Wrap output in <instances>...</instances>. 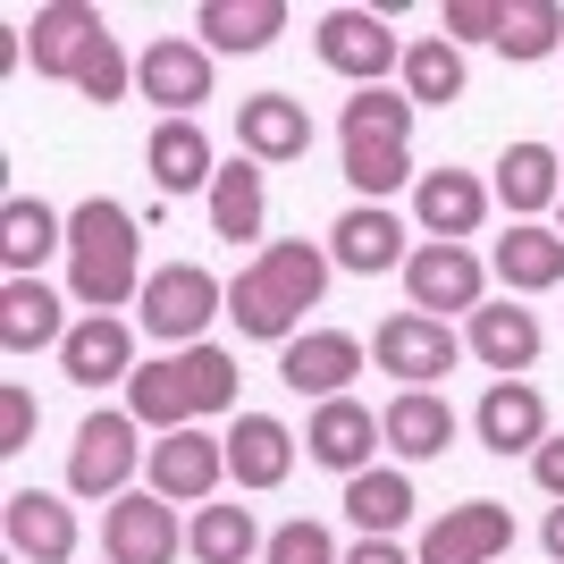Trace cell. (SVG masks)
<instances>
[{
	"label": "cell",
	"instance_id": "1",
	"mask_svg": "<svg viewBox=\"0 0 564 564\" xmlns=\"http://www.w3.org/2000/svg\"><path fill=\"white\" fill-rule=\"evenodd\" d=\"M329 245H312V236H279V245H261L228 286V321L236 337H261V346H295L304 337V312L329 295Z\"/></svg>",
	"mask_w": 564,
	"mask_h": 564
},
{
	"label": "cell",
	"instance_id": "2",
	"mask_svg": "<svg viewBox=\"0 0 564 564\" xmlns=\"http://www.w3.org/2000/svg\"><path fill=\"white\" fill-rule=\"evenodd\" d=\"M143 219L110 194H85L68 212V295L85 312H118V304H143Z\"/></svg>",
	"mask_w": 564,
	"mask_h": 564
},
{
	"label": "cell",
	"instance_id": "3",
	"mask_svg": "<svg viewBox=\"0 0 564 564\" xmlns=\"http://www.w3.org/2000/svg\"><path fill=\"white\" fill-rule=\"evenodd\" d=\"M236 354L228 346H177V354H161V362H143L135 379H127V413H135L143 430H212L219 413L236 404Z\"/></svg>",
	"mask_w": 564,
	"mask_h": 564
},
{
	"label": "cell",
	"instance_id": "4",
	"mask_svg": "<svg viewBox=\"0 0 564 564\" xmlns=\"http://www.w3.org/2000/svg\"><path fill=\"white\" fill-rule=\"evenodd\" d=\"M219 312H228V286H219L203 261H169V270H152V279H143L135 329L161 337V346L177 354V346H203V329H212Z\"/></svg>",
	"mask_w": 564,
	"mask_h": 564
},
{
	"label": "cell",
	"instance_id": "5",
	"mask_svg": "<svg viewBox=\"0 0 564 564\" xmlns=\"http://www.w3.org/2000/svg\"><path fill=\"white\" fill-rule=\"evenodd\" d=\"M143 464H152V447H143L135 413H85V422H76V447H68V497H101V506H118Z\"/></svg>",
	"mask_w": 564,
	"mask_h": 564
},
{
	"label": "cell",
	"instance_id": "6",
	"mask_svg": "<svg viewBox=\"0 0 564 564\" xmlns=\"http://www.w3.org/2000/svg\"><path fill=\"white\" fill-rule=\"evenodd\" d=\"M312 51H321V68H329V76H346L354 94H362V85H388V76L404 68L397 25L371 18V9H329V18L312 25Z\"/></svg>",
	"mask_w": 564,
	"mask_h": 564
},
{
	"label": "cell",
	"instance_id": "7",
	"mask_svg": "<svg viewBox=\"0 0 564 564\" xmlns=\"http://www.w3.org/2000/svg\"><path fill=\"white\" fill-rule=\"evenodd\" d=\"M371 362L397 388H430V379H447L455 362H464V337L447 329V321H430V312H388L371 329Z\"/></svg>",
	"mask_w": 564,
	"mask_h": 564
},
{
	"label": "cell",
	"instance_id": "8",
	"mask_svg": "<svg viewBox=\"0 0 564 564\" xmlns=\"http://www.w3.org/2000/svg\"><path fill=\"white\" fill-rule=\"evenodd\" d=\"M480 295H489V261L471 253V245H413V261H404V304L430 312V321H447V312H480Z\"/></svg>",
	"mask_w": 564,
	"mask_h": 564
},
{
	"label": "cell",
	"instance_id": "9",
	"mask_svg": "<svg viewBox=\"0 0 564 564\" xmlns=\"http://www.w3.org/2000/svg\"><path fill=\"white\" fill-rule=\"evenodd\" d=\"M152 497H169V506H212L219 480H228V438L219 430H169V438H152Z\"/></svg>",
	"mask_w": 564,
	"mask_h": 564
},
{
	"label": "cell",
	"instance_id": "10",
	"mask_svg": "<svg viewBox=\"0 0 564 564\" xmlns=\"http://www.w3.org/2000/svg\"><path fill=\"white\" fill-rule=\"evenodd\" d=\"M135 94L161 118H194L212 101V51L194 43V34H161L152 51H135Z\"/></svg>",
	"mask_w": 564,
	"mask_h": 564
},
{
	"label": "cell",
	"instance_id": "11",
	"mask_svg": "<svg viewBox=\"0 0 564 564\" xmlns=\"http://www.w3.org/2000/svg\"><path fill=\"white\" fill-rule=\"evenodd\" d=\"M177 547H186V531H177V506L152 489H127L101 514V556L110 564H177Z\"/></svg>",
	"mask_w": 564,
	"mask_h": 564
},
{
	"label": "cell",
	"instance_id": "12",
	"mask_svg": "<svg viewBox=\"0 0 564 564\" xmlns=\"http://www.w3.org/2000/svg\"><path fill=\"white\" fill-rule=\"evenodd\" d=\"M506 547H514V514L497 497H464V506H447L422 531V556L413 564H497Z\"/></svg>",
	"mask_w": 564,
	"mask_h": 564
},
{
	"label": "cell",
	"instance_id": "13",
	"mask_svg": "<svg viewBox=\"0 0 564 564\" xmlns=\"http://www.w3.org/2000/svg\"><path fill=\"white\" fill-rule=\"evenodd\" d=\"M0 531L18 564H76V506L51 489H9L0 497Z\"/></svg>",
	"mask_w": 564,
	"mask_h": 564
},
{
	"label": "cell",
	"instance_id": "14",
	"mask_svg": "<svg viewBox=\"0 0 564 564\" xmlns=\"http://www.w3.org/2000/svg\"><path fill=\"white\" fill-rule=\"evenodd\" d=\"M388 447V430H379V413L362 397H329V404H312V422H304V455L312 464H329L337 480H354V471H371V455Z\"/></svg>",
	"mask_w": 564,
	"mask_h": 564
},
{
	"label": "cell",
	"instance_id": "15",
	"mask_svg": "<svg viewBox=\"0 0 564 564\" xmlns=\"http://www.w3.org/2000/svg\"><path fill=\"white\" fill-rule=\"evenodd\" d=\"M489 194L471 169H422L413 177V219H422V245H464V236H480V219H489Z\"/></svg>",
	"mask_w": 564,
	"mask_h": 564
},
{
	"label": "cell",
	"instance_id": "16",
	"mask_svg": "<svg viewBox=\"0 0 564 564\" xmlns=\"http://www.w3.org/2000/svg\"><path fill=\"white\" fill-rule=\"evenodd\" d=\"M354 371H362V337H346V329H304L295 346H279V379L312 404L354 397Z\"/></svg>",
	"mask_w": 564,
	"mask_h": 564
},
{
	"label": "cell",
	"instance_id": "17",
	"mask_svg": "<svg viewBox=\"0 0 564 564\" xmlns=\"http://www.w3.org/2000/svg\"><path fill=\"white\" fill-rule=\"evenodd\" d=\"M471 430L489 455H540L547 447V397L531 379H489V397L471 404Z\"/></svg>",
	"mask_w": 564,
	"mask_h": 564
},
{
	"label": "cell",
	"instance_id": "18",
	"mask_svg": "<svg viewBox=\"0 0 564 564\" xmlns=\"http://www.w3.org/2000/svg\"><path fill=\"white\" fill-rule=\"evenodd\" d=\"M236 152L261 169H286V161H304L312 152V110L295 94H253V101H236Z\"/></svg>",
	"mask_w": 564,
	"mask_h": 564
},
{
	"label": "cell",
	"instance_id": "19",
	"mask_svg": "<svg viewBox=\"0 0 564 564\" xmlns=\"http://www.w3.org/2000/svg\"><path fill=\"white\" fill-rule=\"evenodd\" d=\"M59 371L76 379V388H118V379H135V321H118V312H85L68 329V346H59Z\"/></svg>",
	"mask_w": 564,
	"mask_h": 564
},
{
	"label": "cell",
	"instance_id": "20",
	"mask_svg": "<svg viewBox=\"0 0 564 564\" xmlns=\"http://www.w3.org/2000/svg\"><path fill=\"white\" fill-rule=\"evenodd\" d=\"M34 76H51V85H76V68H85V51L110 34V18L101 9H85V0H51V9H34Z\"/></svg>",
	"mask_w": 564,
	"mask_h": 564
},
{
	"label": "cell",
	"instance_id": "21",
	"mask_svg": "<svg viewBox=\"0 0 564 564\" xmlns=\"http://www.w3.org/2000/svg\"><path fill=\"white\" fill-rule=\"evenodd\" d=\"M329 261H337V270H354V279H379V270H397V279H404V261H413V245H404V219H397V212H379V203H354V212H337Z\"/></svg>",
	"mask_w": 564,
	"mask_h": 564
},
{
	"label": "cell",
	"instance_id": "22",
	"mask_svg": "<svg viewBox=\"0 0 564 564\" xmlns=\"http://www.w3.org/2000/svg\"><path fill=\"white\" fill-rule=\"evenodd\" d=\"M379 430H388V455H397V464H438V455L455 447V413H447L438 388H397L388 413H379Z\"/></svg>",
	"mask_w": 564,
	"mask_h": 564
},
{
	"label": "cell",
	"instance_id": "23",
	"mask_svg": "<svg viewBox=\"0 0 564 564\" xmlns=\"http://www.w3.org/2000/svg\"><path fill=\"white\" fill-rule=\"evenodd\" d=\"M464 354L497 379H522L540 362V321H531V304H480L471 329H464Z\"/></svg>",
	"mask_w": 564,
	"mask_h": 564
},
{
	"label": "cell",
	"instance_id": "24",
	"mask_svg": "<svg viewBox=\"0 0 564 564\" xmlns=\"http://www.w3.org/2000/svg\"><path fill=\"white\" fill-rule=\"evenodd\" d=\"M286 34V0H203V18H194V43L228 51V59H253V51H270Z\"/></svg>",
	"mask_w": 564,
	"mask_h": 564
},
{
	"label": "cell",
	"instance_id": "25",
	"mask_svg": "<svg viewBox=\"0 0 564 564\" xmlns=\"http://www.w3.org/2000/svg\"><path fill=\"white\" fill-rule=\"evenodd\" d=\"M143 169H152V186H161V194H212L219 152H212V135H203L194 118H161L152 143H143Z\"/></svg>",
	"mask_w": 564,
	"mask_h": 564
},
{
	"label": "cell",
	"instance_id": "26",
	"mask_svg": "<svg viewBox=\"0 0 564 564\" xmlns=\"http://www.w3.org/2000/svg\"><path fill=\"white\" fill-rule=\"evenodd\" d=\"M228 438V480L236 489H279L286 471H295V430L279 422V413H236V430H219Z\"/></svg>",
	"mask_w": 564,
	"mask_h": 564
},
{
	"label": "cell",
	"instance_id": "27",
	"mask_svg": "<svg viewBox=\"0 0 564 564\" xmlns=\"http://www.w3.org/2000/svg\"><path fill=\"white\" fill-rule=\"evenodd\" d=\"M497 203L514 219H540L564 203V152L556 143H506V161H497Z\"/></svg>",
	"mask_w": 564,
	"mask_h": 564
},
{
	"label": "cell",
	"instance_id": "28",
	"mask_svg": "<svg viewBox=\"0 0 564 564\" xmlns=\"http://www.w3.org/2000/svg\"><path fill=\"white\" fill-rule=\"evenodd\" d=\"M212 236H228V245H261V228H270V186H261V161H219L212 177Z\"/></svg>",
	"mask_w": 564,
	"mask_h": 564
},
{
	"label": "cell",
	"instance_id": "29",
	"mask_svg": "<svg viewBox=\"0 0 564 564\" xmlns=\"http://www.w3.org/2000/svg\"><path fill=\"white\" fill-rule=\"evenodd\" d=\"M489 270L514 286V295H547V286H564V236L540 228V219H514V228L497 236Z\"/></svg>",
	"mask_w": 564,
	"mask_h": 564
},
{
	"label": "cell",
	"instance_id": "30",
	"mask_svg": "<svg viewBox=\"0 0 564 564\" xmlns=\"http://www.w3.org/2000/svg\"><path fill=\"white\" fill-rule=\"evenodd\" d=\"M68 312H59V295H51L43 279H9L0 286V346L9 354H43V346H68Z\"/></svg>",
	"mask_w": 564,
	"mask_h": 564
},
{
	"label": "cell",
	"instance_id": "31",
	"mask_svg": "<svg viewBox=\"0 0 564 564\" xmlns=\"http://www.w3.org/2000/svg\"><path fill=\"white\" fill-rule=\"evenodd\" d=\"M0 253H9V279H34L51 253H68V219L34 194H9L0 203Z\"/></svg>",
	"mask_w": 564,
	"mask_h": 564
},
{
	"label": "cell",
	"instance_id": "32",
	"mask_svg": "<svg viewBox=\"0 0 564 564\" xmlns=\"http://www.w3.org/2000/svg\"><path fill=\"white\" fill-rule=\"evenodd\" d=\"M346 522L362 531V540H397L404 522H413V480H404L397 464H371L346 480Z\"/></svg>",
	"mask_w": 564,
	"mask_h": 564
},
{
	"label": "cell",
	"instance_id": "33",
	"mask_svg": "<svg viewBox=\"0 0 564 564\" xmlns=\"http://www.w3.org/2000/svg\"><path fill=\"white\" fill-rule=\"evenodd\" d=\"M397 85H404V101H413V110H447V101H464L471 68H464V51H455L447 34H422V43H404Z\"/></svg>",
	"mask_w": 564,
	"mask_h": 564
},
{
	"label": "cell",
	"instance_id": "34",
	"mask_svg": "<svg viewBox=\"0 0 564 564\" xmlns=\"http://www.w3.org/2000/svg\"><path fill=\"white\" fill-rule=\"evenodd\" d=\"M261 547H270V531L253 522V506H194V522H186L194 564H253Z\"/></svg>",
	"mask_w": 564,
	"mask_h": 564
},
{
	"label": "cell",
	"instance_id": "35",
	"mask_svg": "<svg viewBox=\"0 0 564 564\" xmlns=\"http://www.w3.org/2000/svg\"><path fill=\"white\" fill-rule=\"evenodd\" d=\"M413 101L404 85H362V94L337 110V143H413Z\"/></svg>",
	"mask_w": 564,
	"mask_h": 564
},
{
	"label": "cell",
	"instance_id": "36",
	"mask_svg": "<svg viewBox=\"0 0 564 564\" xmlns=\"http://www.w3.org/2000/svg\"><path fill=\"white\" fill-rule=\"evenodd\" d=\"M556 43H564L556 0H506V25H497V51H506V59H547Z\"/></svg>",
	"mask_w": 564,
	"mask_h": 564
},
{
	"label": "cell",
	"instance_id": "37",
	"mask_svg": "<svg viewBox=\"0 0 564 564\" xmlns=\"http://www.w3.org/2000/svg\"><path fill=\"white\" fill-rule=\"evenodd\" d=\"M346 186L362 194V203L413 186V152H404V143H346Z\"/></svg>",
	"mask_w": 564,
	"mask_h": 564
},
{
	"label": "cell",
	"instance_id": "38",
	"mask_svg": "<svg viewBox=\"0 0 564 564\" xmlns=\"http://www.w3.org/2000/svg\"><path fill=\"white\" fill-rule=\"evenodd\" d=\"M76 94L94 101V110H110V101L135 94V59L118 51V34H101V43L85 51V68H76Z\"/></svg>",
	"mask_w": 564,
	"mask_h": 564
},
{
	"label": "cell",
	"instance_id": "39",
	"mask_svg": "<svg viewBox=\"0 0 564 564\" xmlns=\"http://www.w3.org/2000/svg\"><path fill=\"white\" fill-rule=\"evenodd\" d=\"M261 564H346L337 556V540H329V522H279L270 531V547H261Z\"/></svg>",
	"mask_w": 564,
	"mask_h": 564
},
{
	"label": "cell",
	"instance_id": "40",
	"mask_svg": "<svg viewBox=\"0 0 564 564\" xmlns=\"http://www.w3.org/2000/svg\"><path fill=\"white\" fill-rule=\"evenodd\" d=\"M438 25H447V43H497V25H506V0H447L438 9Z\"/></svg>",
	"mask_w": 564,
	"mask_h": 564
},
{
	"label": "cell",
	"instance_id": "41",
	"mask_svg": "<svg viewBox=\"0 0 564 564\" xmlns=\"http://www.w3.org/2000/svg\"><path fill=\"white\" fill-rule=\"evenodd\" d=\"M34 422H43V404L25 397V388H0V455L34 447Z\"/></svg>",
	"mask_w": 564,
	"mask_h": 564
},
{
	"label": "cell",
	"instance_id": "42",
	"mask_svg": "<svg viewBox=\"0 0 564 564\" xmlns=\"http://www.w3.org/2000/svg\"><path fill=\"white\" fill-rule=\"evenodd\" d=\"M531 480H540V489H547V497L564 506V438H556V430H547V447L531 455Z\"/></svg>",
	"mask_w": 564,
	"mask_h": 564
},
{
	"label": "cell",
	"instance_id": "43",
	"mask_svg": "<svg viewBox=\"0 0 564 564\" xmlns=\"http://www.w3.org/2000/svg\"><path fill=\"white\" fill-rule=\"evenodd\" d=\"M346 564H413V556H404L397 540H354V547H346Z\"/></svg>",
	"mask_w": 564,
	"mask_h": 564
},
{
	"label": "cell",
	"instance_id": "44",
	"mask_svg": "<svg viewBox=\"0 0 564 564\" xmlns=\"http://www.w3.org/2000/svg\"><path fill=\"white\" fill-rule=\"evenodd\" d=\"M540 540H547V556L564 564V506H547V522H540Z\"/></svg>",
	"mask_w": 564,
	"mask_h": 564
},
{
	"label": "cell",
	"instance_id": "45",
	"mask_svg": "<svg viewBox=\"0 0 564 564\" xmlns=\"http://www.w3.org/2000/svg\"><path fill=\"white\" fill-rule=\"evenodd\" d=\"M556 236H564V203H556Z\"/></svg>",
	"mask_w": 564,
	"mask_h": 564
},
{
	"label": "cell",
	"instance_id": "46",
	"mask_svg": "<svg viewBox=\"0 0 564 564\" xmlns=\"http://www.w3.org/2000/svg\"><path fill=\"white\" fill-rule=\"evenodd\" d=\"M556 152H564V143H556Z\"/></svg>",
	"mask_w": 564,
	"mask_h": 564
}]
</instances>
